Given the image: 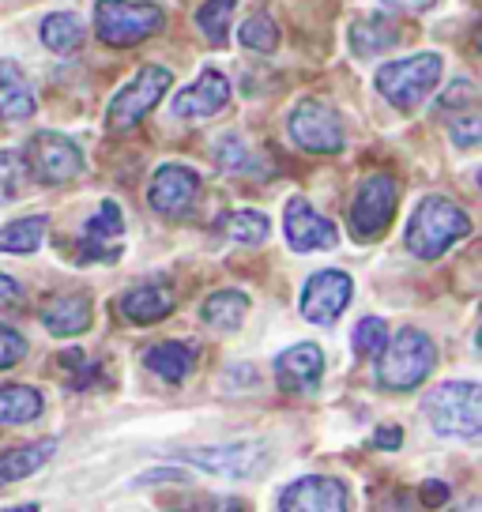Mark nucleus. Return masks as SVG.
Returning <instances> with one entry per match:
<instances>
[{"label": "nucleus", "mask_w": 482, "mask_h": 512, "mask_svg": "<svg viewBox=\"0 0 482 512\" xmlns=\"http://www.w3.org/2000/svg\"><path fill=\"white\" fill-rule=\"evenodd\" d=\"M283 230H287L290 249L298 253H317V249H336L339 230L332 219H324L321 211L309 204L306 196H290L283 211Z\"/></svg>", "instance_id": "nucleus-12"}, {"label": "nucleus", "mask_w": 482, "mask_h": 512, "mask_svg": "<svg viewBox=\"0 0 482 512\" xmlns=\"http://www.w3.org/2000/svg\"><path fill=\"white\" fill-rule=\"evenodd\" d=\"M34 113V91L16 61H0V117L27 121Z\"/></svg>", "instance_id": "nucleus-21"}, {"label": "nucleus", "mask_w": 482, "mask_h": 512, "mask_svg": "<svg viewBox=\"0 0 482 512\" xmlns=\"http://www.w3.org/2000/svg\"><path fill=\"white\" fill-rule=\"evenodd\" d=\"M422 411H426L430 426H434L441 437L475 441L482 433V396L475 381L437 384L434 392L422 400Z\"/></svg>", "instance_id": "nucleus-3"}, {"label": "nucleus", "mask_w": 482, "mask_h": 512, "mask_svg": "<svg viewBox=\"0 0 482 512\" xmlns=\"http://www.w3.org/2000/svg\"><path fill=\"white\" fill-rule=\"evenodd\" d=\"M200 196V177L189 166H177V162H166L155 170L151 177V189H147V204L166 215V219H177L193 208V200Z\"/></svg>", "instance_id": "nucleus-14"}, {"label": "nucleus", "mask_w": 482, "mask_h": 512, "mask_svg": "<svg viewBox=\"0 0 482 512\" xmlns=\"http://www.w3.org/2000/svg\"><path fill=\"white\" fill-rule=\"evenodd\" d=\"M245 309H249V298H245L241 290H219V294H211L208 302H204L200 317L208 320L211 328L234 332L241 320H245Z\"/></svg>", "instance_id": "nucleus-26"}, {"label": "nucleus", "mask_w": 482, "mask_h": 512, "mask_svg": "<svg viewBox=\"0 0 482 512\" xmlns=\"http://www.w3.org/2000/svg\"><path fill=\"white\" fill-rule=\"evenodd\" d=\"M396 215V181L388 174H370L358 192H354V204H351V226H354V238L358 241H370L381 238Z\"/></svg>", "instance_id": "nucleus-9"}, {"label": "nucleus", "mask_w": 482, "mask_h": 512, "mask_svg": "<svg viewBox=\"0 0 482 512\" xmlns=\"http://www.w3.org/2000/svg\"><path fill=\"white\" fill-rule=\"evenodd\" d=\"M19 298V283L12 279V275L0 272V305H12Z\"/></svg>", "instance_id": "nucleus-42"}, {"label": "nucleus", "mask_w": 482, "mask_h": 512, "mask_svg": "<svg viewBox=\"0 0 482 512\" xmlns=\"http://www.w3.org/2000/svg\"><path fill=\"white\" fill-rule=\"evenodd\" d=\"M170 512H245L238 497H215V494H196V497H185V501H177Z\"/></svg>", "instance_id": "nucleus-35"}, {"label": "nucleus", "mask_w": 482, "mask_h": 512, "mask_svg": "<svg viewBox=\"0 0 482 512\" xmlns=\"http://www.w3.org/2000/svg\"><path fill=\"white\" fill-rule=\"evenodd\" d=\"M27 170L42 185H65L83 170V151L61 132H34L27 144Z\"/></svg>", "instance_id": "nucleus-8"}, {"label": "nucleus", "mask_w": 482, "mask_h": 512, "mask_svg": "<svg viewBox=\"0 0 482 512\" xmlns=\"http://www.w3.org/2000/svg\"><path fill=\"white\" fill-rule=\"evenodd\" d=\"M181 464H193L211 475H226V479H253L268 467V448L249 441V445H215V448H185L177 452Z\"/></svg>", "instance_id": "nucleus-10"}, {"label": "nucleus", "mask_w": 482, "mask_h": 512, "mask_svg": "<svg viewBox=\"0 0 482 512\" xmlns=\"http://www.w3.org/2000/svg\"><path fill=\"white\" fill-rule=\"evenodd\" d=\"M437 366L434 339L418 328H400L396 336H388L385 351L377 354V381L392 392H411L426 381Z\"/></svg>", "instance_id": "nucleus-1"}, {"label": "nucleus", "mask_w": 482, "mask_h": 512, "mask_svg": "<svg viewBox=\"0 0 482 512\" xmlns=\"http://www.w3.org/2000/svg\"><path fill=\"white\" fill-rule=\"evenodd\" d=\"M475 83H467V80H460V83H452L449 91H445V98H441V110H471L475 106Z\"/></svg>", "instance_id": "nucleus-38"}, {"label": "nucleus", "mask_w": 482, "mask_h": 512, "mask_svg": "<svg viewBox=\"0 0 482 512\" xmlns=\"http://www.w3.org/2000/svg\"><path fill=\"white\" fill-rule=\"evenodd\" d=\"M467 234H471V219L464 208H456L445 196H426L407 223V249L422 260H437Z\"/></svg>", "instance_id": "nucleus-2"}, {"label": "nucleus", "mask_w": 482, "mask_h": 512, "mask_svg": "<svg viewBox=\"0 0 482 512\" xmlns=\"http://www.w3.org/2000/svg\"><path fill=\"white\" fill-rule=\"evenodd\" d=\"M177 305V294L170 283H140V287H132L121 302H117V313L132 324H159L174 313Z\"/></svg>", "instance_id": "nucleus-17"}, {"label": "nucleus", "mask_w": 482, "mask_h": 512, "mask_svg": "<svg viewBox=\"0 0 482 512\" xmlns=\"http://www.w3.org/2000/svg\"><path fill=\"white\" fill-rule=\"evenodd\" d=\"M121 234H125V215H121V208L113 204V200H102V208L87 219V226H83V238H80V260L87 264H113L117 256H121Z\"/></svg>", "instance_id": "nucleus-15"}, {"label": "nucleus", "mask_w": 482, "mask_h": 512, "mask_svg": "<svg viewBox=\"0 0 482 512\" xmlns=\"http://www.w3.org/2000/svg\"><path fill=\"white\" fill-rule=\"evenodd\" d=\"M452 144H460V147H475L482 140V117L479 110L471 106V110H460V113H452Z\"/></svg>", "instance_id": "nucleus-34"}, {"label": "nucleus", "mask_w": 482, "mask_h": 512, "mask_svg": "<svg viewBox=\"0 0 482 512\" xmlns=\"http://www.w3.org/2000/svg\"><path fill=\"white\" fill-rule=\"evenodd\" d=\"M91 313H95L91 298L72 290V294H57V298H49L42 305V324L53 336H80V332L91 328Z\"/></svg>", "instance_id": "nucleus-19"}, {"label": "nucleus", "mask_w": 482, "mask_h": 512, "mask_svg": "<svg viewBox=\"0 0 482 512\" xmlns=\"http://www.w3.org/2000/svg\"><path fill=\"white\" fill-rule=\"evenodd\" d=\"M230 102V83H226L223 72H200V80L193 87H185L181 95L174 98V117H189V121H204V117H215Z\"/></svg>", "instance_id": "nucleus-16"}, {"label": "nucleus", "mask_w": 482, "mask_h": 512, "mask_svg": "<svg viewBox=\"0 0 482 512\" xmlns=\"http://www.w3.org/2000/svg\"><path fill=\"white\" fill-rule=\"evenodd\" d=\"M144 482H185V471H170V467H159V471H147Z\"/></svg>", "instance_id": "nucleus-43"}, {"label": "nucleus", "mask_w": 482, "mask_h": 512, "mask_svg": "<svg viewBox=\"0 0 482 512\" xmlns=\"http://www.w3.org/2000/svg\"><path fill=\"white\" fill-rule=\"evenodd\" d=\"M162 8L144 0H98L95 31L106 46H136L162 31Z\"/></svg>", "instance_id": "nucleus-4"}, {"label": "nucleus", "mask_w": 482, "mask_h": 512, "mask_svg": "<svg viewBox=\"0 0 482 512\" xmlns=\"http://www.w3.org/2000/svg\"><path fill=\"white\" fill-rule=\"evenodd\" d=\"M388 8H400V12H430L437 0H385Z\"/></svg>", "instance_id": "nucleus-41"}, {"label": "nucleus", "mask_w": 482, "mask_h": 512, "mask_svg": "<svg viewBox=\"0 0 482 512\" xmlns=\"http://www.w3.org/2000/svg\"><path fill=\"white\" fill-rule=\"evenodd\" d=\"M27 181H31L27 159L19 151H0V204L19 200L23 189H27Z\"/></svg>", "instance_id": "nucleus-31"}, {"label": "nucleus", "mask_w": 482, "mask_h": 512, "mask_svg": "<svg viewBox=\"0 0 482 512\" xmlns=\"http://www.w3.org/2000/svg\"><path fill=\"white\" fill-rule=\"evenodd\" d=\"M234 4L238 0H208V4H200V12H196V27L204 31L211 46H223L226 34H230V19H234Z\"/></svg>", "instance_id": "nucleus-30"}, {"label": "nucleus", "mask_w": 482, "mask_h": 512, "mask_svg": "<svg viewBox=\"0 0 482 512\" xmlns=\"http://www.w3.org/2000/svg\"><path fill=\"white\" fill-rule=\"evenodd\" d=\"M324 373V354L317 343H294L275 358V381L283 384L287 392H302L313 388Z\"/></svg>", "instance_id": "nucleus-18"}, {"label": "nucleus", "mask_w": 482, "mask_h": 512, "mask_svg": "<svg viewBox=\"0 0 482 512\" xmlns=\"http://www.w3.org/2000/svg\"><path fill=\"white\" fill-rule=\"evenodd\" d=\"M400 42V31L388 16H366L362 23H354L351 46L358 57H373V53H385Z\"/></svg>", "instance_id": "nucleus-24"}, {"label": "nucleus", "mask_w": 482, "mask_h": 512, "mask_svg": "<svg viewBox=\"0 0 482 512\" xmlns=\"http://www.w3.org/2000/svg\"><path fill=\"white\" fill-rule=\"evenodd\" d=\"M61 377L72 392H87V388H98V384H106V373H102V362L91 358L87 351H65L61 354Z\"/></svg>", "instance_id": "nucleus-27"}, {"label": "nucleus", "mask_w": 482, "mask_h": 512, "mask_svg": "<svg viewBox=\"0 0 482 512\" xmlns=\"http://www.w3.org/2000/svg\"><path fill=\"white\" fill-rule=\"evenodd\" d=\"M23 354H27V339L19 336L16 328L0 324V369H12L16 362H23Z\"/></svg>", "instance_id": "nucleus-37"}, {"label": "nucleus", "mask_w": 482, "mask_h": 512, "mask_svg": "<svg viewBox=\"0 0 482 512\" xmlns=\"http://www.w3.org/2000/svg\"><path fill=\"white\" fill-rule=\"evenodd\" d=\"M219 166H223V170H234V174H249V170H253V159H249V151H245L241 140L226 136L223 144H219Z\"/></svg>", "instance_id": "nucleus-36"}, {"label": "nucleus", "mask_w": 482, "mask_h": 512, "mask_svg": "<svg viewBox=\"0 0 482 512\" xmlns=\"http://www.w3.org/2000/svg\"><path fill=\"white\" fill-rule=\"evenodd\" d=\"M351 294H354V283L347 272H317V275H309V283L302 287L298 309H302V317H306L309 324L328 328V324L347 309Z\"/></svg>", "instance_id": "nucleus-13"}, {"label": "nucleus", "mask_w": 482, "mask_h": 512, "mask_svg": "<svg viewBox=\"0 0 482 512\" xmlns=\"http://www.w3.org/2000/svg\"><path fill=\"white\" fill-rule=\"evenodd\" d=\"M445 501H449V486L445 482H426L422 486V505L434 509V505H445Z\"/></svg>", "instance_id": "nucleus-40"}, {"label": "nucleus", "mask_w": 482, "mask_h": 512, "mask_svg": "<svg viewBox=\"0 0 482 512\" xmlns=\"http://www.w3.org/2000/svg\"><path fill=\"white\" fill-rule=\"evenodd\" d=\"M223 234L230 241H238V245H260V241L272 234V223H268V215H260V211H230L223 219Z\"/></svg>", "instance_id": "nucleus-29"}, {"label": "nucleus", "mask_w": 482, "mask_h": 512, "mask_svg": "<svg viewBox=\"0 0 482 512\" xmlns=\"http://www.w3.org/2000/svg\"><path fill=\"white\" fill-rule=\"evenodd\" d=\"M46 238V219L42 215H27L16 223L0 226V253H34Z\"/></svg>", "instance_id": "nucleus-28"}, {"label": "nucleus", "mask_w": 482, "mask_h": 512, "mask_svg": "<svg viewBox=\"0 0 482 512\" xmlns=\"http://www.w3.org/2000/svg\"><path fill=\"white\" fill-rule=\"evenodd\" d=\"M388 343V324L381 317H362L354 328V351L362 358H377Z\"/></svg>", "instance_id": "nucleus-33"}, {"label": "nucleus", "mask_w": 482, "mask_h": 512, "mask_svg": "<svg viewBox=\"0 0 482 512\" xmlns=\"http://www.w3.org/2000/svg\"><path fill=\"white\" fill-rule=\"evenodd\" d=\"M290 140L309 151V155H336L343 151V121L332 106H324L317 98H302L290 110Z\"/></svg>", "instance_id": "nucleus-7"}, {"label": "nucleus", "mask_w": 482, "mask_h": 512, "mask_svg": "<svg viewBox=\"0 0 482 512\" xmlns=\"http://www.w3.org/2000/svg\"><path fill=\"white\" fill-rule=\"evenodd\" d=\"M144 366L166 384H181L196 366V347L193 343H177V339H166V343H155L151 351L144 354Z\"/></svg>", "instance_id": "nucleus-20"}, {"label": "nucleus", "mask_w": 482, "mask_h": 512, "mask_svg": "<svg viewBox=\"0 0 482 512\" xmlns=\"http://www.w3.org/2000/svg\"><path fill=\"white\" fill-rule=\"evenodd\" d=\"M53 452H57V441H38V445H23V448L4 452V456H0V486L34 475V471L46 464Z\"/></svg>", "instance_id": "nucleus-23"}, {"label": "nucleus", "mask_w": 482, "mask_h": 512, "mask_svg": "<svg viewBox=\"0 0 482 512\" xmlns=\"http://www.w3.org/2000/svg\"><path fill=\"white\" fill-rule=\"evenodd\" d=\"M0 512H38V505L31 501V505H16V509H0Z\"/></svg>", "instance_id": "nucleus-44"}, {"label": "nucleus", "mask_w": 482, "mask_h": 512, "mask_svg": "<svg viewBox=\"0 0 482 512\" xmlns=\"http://www.w3.org/2000/svg\"><path fill=\"white\" fill-rule=\"evenodd\" d=\"M241 46L253 49V53H272L279 46V27L268 16H253L241 23Z\"/></svg>", "instance_id": "nucleus-32"}, {"label": "nucleus", "mask_w": 482, "mask_h": 512, "mask_svg": "<svg viewBox=\"0 0 482 512\" xmlns=\"http://www.w3.org/2000/svg\"><path fill=\"white\" fill-rule=\"evenodd\" d=\"M42 392L31 384H0V426H23L42 415Z\"/></svg>", "instance_id": "nucleus-22"}, {"label": "nucleus", "mask_w": 482, "mask_h": 512, "mask_svg": "<svg viewBox=\"0 0 482 512\" xmlns=\"http://www.w3.org/2000/svg\"><path fill=\"white\" fill-rule=\"evenodd\" d=\"M460 512H482V505H479V501H471V505H464Z\"/></svg>", "instance_id": "nucleus-45"}, {"label": "nucleus", "mask_w": 482, "mask_h": 512, "mask_svg": "<svg viewBox=\"0 0 482 512\" xmlns=\"http://www.w3.org/2000/svg\"><path fill=\"white\" fill-rule=\"evenodd\" d=\"M170 68H159V64H147L140 68V76L129 83V87H121L117 98L110 102V113H106V125L113 132H129L136 121H144L147 113L159 106V98L170 91Z\"/></svg>", "instance_id": "nucleus-6"}, {"label": "nucleus", "mask_w": 482, "mask_h": 512, "mask_svg": "<svg viewBox=\"0 0 482 512\" xmlns=\"http://www.w3.org/2000/svg\"><path fill=\"white\" fill-rule=\"evenodd\" d=\"M83 19L76 12H53V16L42 19V42L53 53H76L83 46Z\"/></svg>", "instance_id": "nucleus-25"}, {"label": "nucleus", "mask_w": 482, "mask_h": 512, "mask_svg": "<svg viewBox=\"0 0 482 512\" xmlns=\"http://www.w3.org/2000/svg\"><path fill=\"white\" fill-rule=\"evenodd\" d=\"M441 53H415L403 61H388L385 68H377V91L392 102V106H415L430 95L441 80Z\"/></svg>", "instance_id": "nucleus-5"}, {"label": "nucleus", "mask_w": 482, "mask_h": 512, "mask_svg": "<svg viewBox=\"0 0 482 512\" xmlns=\"http://www.w3.org/2000/svg\"><path fill=\"white\" fill-rule=\"evenodd\" d=\"M373 445L385 448V452H396L403 445V430L400 426H381V430L373 433Z\"/></svg>", "instance_id": "nucleus-39"}, {"label": "nucleus", "mask_w": 482, "mask_h": 512, "mask_svg": "<svg viewBox=\"0 0 482 512\" xmlns=\"http://www.w3.org/2000/svg\"><path fill=\"white\" fill-rule=\"evenodd\" d=\"M279 512H351V490L332 475H306L279 494Z\"/></svg>", "instance_id": "nucleus-11"}]
</instances>
